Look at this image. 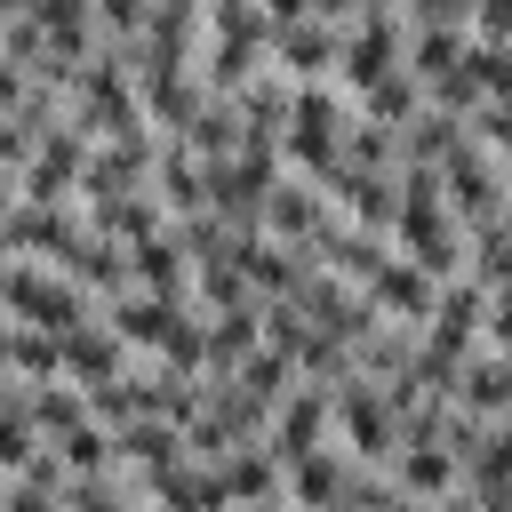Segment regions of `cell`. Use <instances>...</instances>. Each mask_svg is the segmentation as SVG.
Here are the masks:
<instances>
[{"instance_id": "f1b7e54d", "label": "cell", "mask_w": 512, "mask_h": 512, "mask_svg": "<svg viewBox=\"0 0 512 512\" xmlns=\"http://www.w3.org/2000/svg\"><path fill=\"white\" fill-rule=\"evenodd\" d=\"M464 64H472V80H480L488 104H512V40H472Z\"/></svg>"}, {"instance_id": "d6a6232c", "label": "cell", "mask_w": 512, "mask_h": 512, "mask_svg": "<svg viewBox=\"0 0 512 512\" xmlns=\"http://www.w3.org/2000/svg\"><path fill=\"white\" fill-rule=\"evenodd\" d=\"M472 8L480 0H400L408 24H464V32H472Z\"/></svg>"}, {"instance_id": "1f68e13d", "label": "cell", "mask_w": 512, "mask_h": 512, "mask_svg": "<svg viewBox=\"0 0 512 512\" xmlns=\"http://www.w3.org/2000/svg\"><path fill=\"white\" fill-rule=\"evenodd\" d=\"M0 56H8V64H24V72H40V56H48V32H40L32 16H8V24H0Z\"/></svg>"}, {"instance_id": "8fae6325", "label": "cell", "mask_w": 512, "mask_h": 512, "mask_svg": "<svg viewBox=\"0 0 512 512\" xmlns=\"http://www.w3.org/2000/svg\"><path fill=\"white\" fill-rule=\"evenodd\" d=\"M392 480H400L416 504H440V496H456V488H464V456H456L448 440H416V448H400V456H392Z\"/></svg>"}, {"instance_id": "52a82bcc", "label": "cell", "mask_w": 512, "mask_h": 512, "mask_svg": "<svg viewBox=\"0 0 512 512\" xmlns=\"http://www.w3.org/2000/svg\"><path fill=\"white\" fill-rule=\"evenodd\" d=\"M96 320H104L128 352H160V344H168V328L184 320V304L144 296V288H120V296H104V304H96Z\"/></svg>"}, {"instance_id": "44dd1931", "label": "cell", "mask_w": 512, "mask_h": 512, "mask_svg": "<svg viewBox=\"0 0 512 512\" xmlns=\"http://www.w3.org/2000/svg\"><path fill=\"white\" fill-rule=\"evenodd\" d=\"M496 488H512V416H496L464 448V496H496Z\"/></svg>"}, {"instance_id": "3957f363", "label": "cell", "mask_w": 512, "mask_h": 512, "mask_svg": "<svg viewBox=\"0 0 512 512\" xmlns=\"http://www.w3.org/2000/svg\"><path fill=\"white\" fill-rule=\"evenodd\" d=\"M440 192H448V216H456V232H480V224H496L504 216V168L480 152V144H464V152H448L440 160Z\"/></svg>"}, {"instance_id": "7a4b0ae2", "label": "cell", "mask_w": 512, "mask_h": 512, "mask_svg": "<svg viewBox=\"0 0 512 512\" xmlns=\"http://www.w3.org/2000/svg\"><path fill=\"white\" fill-rule=\"evenodd\" d=\"M336 432H344V456H352V464H376V472H392V456H400V416H392L384 384L352 376V384L336 392Z\"/></svg>"}, {"instance_id": "83f0119b", "label": "cell", "mask_w": 512, "mask_h": 512, "mask_svg": "<svg viewBox=\"0 0 512 512\" xmlns=\"http://www.w3.org/2000/svg\"><path fill=\"white\" fill-rule=\"evenodd\" d=\"M32 424L56 440V432H72V424H88V392L72 384V376H56V384H32Z\"/></svg>"}, {"instance_id": "4316f807", "label": "cell", "mask_w": 512, "mask_h": 512, "mask_svg": "<svg viewBox=\"0 0 512 512\" xmlns=\"http://www.w3.org/2000/svg\"><path fill=\"white\" fill-rule=\"evenodd\" d=\"M464 272L496 296V288H512V232H504V216L496 224H480V232H464Z\"/></svg>"}, {"instance_id": "e575fe53", "label": "cell", "mask_w": 512, "mask_h": 512, "mask_svg": "<svg viewBox=\"0 0 512 512\" xmlns=\"http://www.w3.org/2000/svg\"><path fill=\"white\" fill-rule=\"evenodd\" d=\"M0 512H64L56 496H40L32 480H8V496H0Z\"/></svg>"}, {"instance_id": "5b68a950", "label": "cell", "mask_w": 512, "mask_h": 512, "mask_svg": "<svg viewBox=\"0 0 512 512\" xmlns=\"http://www.w3.org/2000/svg\"><path fill=\"white\" fill-rule=\"evenodd\" d=\"M328 432H336V392H328V384H304V376H296V392H288V400L272 408V432H264V448H272L280 464H296V456H312V448H320Z\"/></svg>"}, {"instance_id": "60d3db41", "label": "cell", "mask_w": 512, "mask_h": 512, "mask_svg": "<svg viewBox=\"0 0 512 512\" xmlns=\"http://www.w3.org/2000/svg\"><path fill=\"white\" fill-rule=\"evenodd\" d=\"M504 232H512V192H504Z\"/></svg>"}, {"instance_id": "8d00e7d4", "label": "cell", "mask_w": 512, "mask_h": 512, "mask_svg": "<svg viewBox=\"0 0 512 512\" xmlns=\"http://www.w3.org/2000/svg\"><path fill=\"white\" fill-rule=\"evenodd\" d=\"M424 512H480V504H472V496L456 488V496H440V504H424Z\"/></svg>"}, {"instance_id": "d4e9b609", "label": "cell", "mask_w": 512, "mask_h": 512, "mask_svg": "<svg viewBox=\"0 0 512 512\" xmlns=\"http://www.w3.org/2000/svg\"><path fill=\"white\" fill-rule=\"evenodd\" d=\"M192 304L200 312H240V304H256V288L232 256H208V264H192Z\"/></svg>"}, {"instance_id": "ab89813d", "label": "cell", "mask_w": 512, "mask_h": 512, "mask_svg": "<svg viewBox=\"0 0 512 512\" xmlns=\"http://www.w3.org/2000/svg\"><path fill=\"white\" fill-rule=\"evenodd\" d=\"M24 8H32V0H0V24H8V16H24Z\"/></svg>"}, {"instance_id": "b9f144b4", "label": "cell", "mask_w": 512, "mask_h": 512, "mask_svg": "<svg viewBox=\"0 0 512 512\" xmlns=\"http://www.w3.org/2000/svg\"><path fill=\"white\" fill-rule=\"evenodd\" d=\"M328 512H344V504H328Z\"/></svg>"}, {"instance_id": "7bdbcfd3", "label": "cell", "mask_w": 512, "mask_h": 512, "mask_svg": "<svg viewBox=\"0 0 512 512\" xmlns=\"http://www.w3.org/2000/svg\"><path fill=\"white\" fill-rule=\"evenodd\" d=\"M144 512H152V504H144Z\"/></svg>"}, {"instance_id": "ac0fdd59", "label": "cell", "mask_w": 512, "mask_h": 512, "mask_svg": "<svg viewBox=\"0 0 512 512\" xmlns=\"http://www.w3.org/2000/svg\"><path fill=\"white\" fill-rule=\"evenodd\" d=\"M344 480H352V456L344 448H312V456L288 464V504L328 512V504H344Z\"/></svg>"}, {"instance_id": "277c9868", "label": "cell", "mask_w": 512, "mask_h": 512, "mask_svg": "<svg viewBox=\"0 0 512 512\" xmlns=\"http://www.w3.org/2000/svg\"><path fill=\"white\" fill-rule=\"evenodd\" d=\"M0 240H8V256H32V264H64V256L88 240V216H80V200H72V208H40V200H16V208L0 216Z\"/></svg>"}, {"instance_id": "ffe728a7", "label": "cell", "mask_w": 512, "mask_h": 512, "mask_svg": "<svg viewBox=\"0 0 512 512\" xmlns=\"http://www.w3.org/2000/svg\"><path fill=\"white\" fill-rule=\"evenodd\" d=\"M224 488H232V504H264V496H288V464L264 448V440H248V448H232L224 464Z\"/></svg>"}, {"instance_id": "4fadbf2b", "label": "cell", "mask_w": 512, "mask_h": 512, "mask_svg": "<svg viewBox=\"0 0 512 512\" xmlns=\"http://www.w3.org/2000/svg\"><path fill=\"white\" fill-rule=\"evenodd\" d=\"M456 408H472L480 424H496V416H512V352H472L464 368H456Z\"/></svg>"}, {"instance_id": "603a6c76", "label": "cell", "mask_w": 512, "mask_h": 512, "mask_svg": "<svg viewBox=\"0 0 512 512\" xmlns=\"http://www.w3.org/2000/svg\"><path fill=\"white\" fill-rule=\"evenodd\" d=\"M424 104H432V96H424V80H416V72L400 64V72H384V80H376V88L360 96V120H376V128H408V120H416Z\"/></svg>"}, {"instance_id": "7c38bea8", "label": "cell", "mask_w": 512, "mask_h": 512, "mask_svg": "<svg viewBox=\"0 0 512 512\" xmlns=\"http://www.w3.org/2000/svg\"><path fill=\"white\" fill-rule=\"evenodd\" d=\"M184 144H192V160H208V168H224V160H240V144H248V120H240V96H208L184 128H176Z\"/></svg>"}, {"instance_id": "9a60e30c", "label": "cell", "mask_w": 512, "mask_h": 512, "mask_svg": "<svg viewBox=\"0 0 512 512\" xmlns=\"http://www.w3.org/2000/svg\"><path fill=\"white\" fill-rule=\"evenodd\" d=\"M64 280H72V288H88L96 304H104V296H120V288H136V280H128V240L88 232V240L64 256Z\"/></svg>"}, {"instance_id": "d590c367", "label": "cell", "mask_w": 512, "mask_h": 512, "mask_svg": "<svg viewBox=\"0 0 512 512\" xmlns=\"http://www.w3.org/2000/svg\"><path fill=\"white\" fill-rule=\"evenodd\" d=\"M272 24H296V16H312V0H256Z\"/></svg>"}, {"instance_id": "f546056e", "label": "cell", "mask_w": 512, "mask_h": 512, "mask_svg": "<svg viewBox=\"0 0 512 512\" xmlns=\"http://www.w3.org/2000/svg\"><path fill=\"white\" fill-rule=\"evenodd\" d=\"M144 24H152V0H96V32H104V40L136 48V40H144Z\"/></svg>"}, {"instance_id": "d6986e66", "label": "cell", "mask_w": 512, "mask_h": 512, "mask_svg": "<svg viewBox=\"0 0 512 512\" xmlns=\"http://www.w3.org/2000/svg\"><path fill=\"white\" fill-rule=\"evenodd\" d=\"M256 344H264V296L240 312H208V376H232Z\"/></svg>"}, {"instance_id": "30bf717a", "label": "cell", "mask_w": 512, "mask_h": 512, "mask_svg": "<svg viewBox=\"0 0 512 512\" xmlns=\"http://www.w3.org/2000/svg\"><path fill=\"white\" fill-rule=\"evenodd\" d=\"M128 280H136L144 296L192 304V256H184V240H176V232H152V240H136V248H128Z\"/></svg>"}, {"instance_id": "74e56055", "label": "cell", "mask_w": 512, "mask_h": 512, "mask_svg": "<svg viewBox=\"0 0 512 512\" xmlns=\"http://www.w3.org/2000/svg\"><path fill=\"white\" fill-rule=\"evenodd\" d=\"M240 512H304V504H288V496H264V504H240Z\"/></svg>"}, {"instance_id": "f35d334b", "label": "cell", "mask_w": 512, "mask_h": 512, "mask_svg": "<svg viewBox=\"0 0 512 512\" xmlns=\"http://www.w3.org/2000/svg\"><path fill=\"white\" fill-rule=\"evenodd\" d=\"M8 336H16V320H8V312H0V368H8Z\"/></svg>"}, {"instance_id": "5bb4252c", "label": "cell", "mask_w": 512, "mask_h": 512, "mask_svg": "<svg viewBox=\"0 0 512 512\" xmlns=\"http://www.w3.org/2000/svg\"><path fill=\"white\" fill-rule=\"evenodd\" d=\"M288 112H296V80L280 64H264L248 88H240V120H248V144H280L288 136Z\"/></svg>"}, {"instance_id": "cb8c5ba5", "label": "cell", "mask_w": 512, "mask_h": 512, "mask_svg": "<svg viewBox=\"0 0 512 512\" xmlns=\"http://www.w3.org/2000/svg\"><path fill=\"white\" fill-rule=\"evenodd\" d=\"M56 456L72 464V480H104V472H120V440L88 416V424H72V432H56Z\"/></svg>"}, {"instance_id": "9c48e42d", "label": "cell", "mask_w": 512, "mask_h": 512, "mask_svg": "<svg viewBox=\"0 0 512 512\" xmlns=\"http://www.w3.org/2000/svg\"><path fill=\"white\" fill-rule=\"evenodd\" d=\"M152 200L168 208V224L208 208V160H192V144H184V136H160V160H152Z\"/></svg>"}, {"instance_id": "836d02e7", "label": "cell", "mask_w": 512, "mask_h": 512, "mask_svg": "<svg viewBox=\"0 0 512 512\" xmlns=\"http://www.w3.org/2000/svg\"><path fill=\"white\" fill-rule=\"evenodd\" d=\"M480 344H488V352H512V288H496V296H488V320H480Z\"/></svg>"}, {"instance_id": "2e32d148", "label": "cell", "mask_w": 512, "mask_h": 512, "mask_svg": "<svg viewBox=\"0 0 512 512\" xmlns=\"http://www.w3.org/2000/svg\"><path fill=\"white\" fill-rule=\"evenodd\" d=\"M64 376L88 392V384H112V376H128V344L104 328V320H88V328H72L64 336Z\"/></svg>"}, {"instance_id": "6da1fadb", "label": "cell", "mask_w": 512, "mask_h": 512, "mask_svg": "<svg viewBox=\"0 0 512 512\" xmlns=\"http://www.w3.org/2000/svg\"><path fill=\"white\" fill-rule=\"evenodd\" d=\"M0 312H8V320H24V328L72 336V328H88V320H96V296H88V288H72V280H64V264H32V256H16V264L0 272Z\"/></svg>"}, {"instance_id": "7402d4cb", "label": "cell", "mask_w": 512, "mask_h": 512, "mask_svg": "<svg viewBox=\"0 0 512 512\" xmlns=\"http://www.w3.org/2000/svg\"><path fill=\"white\" fill-rule=\"evenodd\" d=\"M464 48H472L464 24H416V32H408V72L432 88V80H448V72L464 64Z\"/></svg>"}, {"instance_id": "ba28073f", "label": "cell", "mask_w": 512, "mask_h": 512, "mask_svg": "<svg viewBox=\"0 0 512 512\" xmlns=\"http://www.w3.org/2000/svg\"><path fill=\"white\" fill-rule=\"evenodd\" d=\"M368 304H376L384 320H408V328H424V320H432V304H440V280H432L416 256H400V248H392V264L368 280Z\"/></svg>"}, {"instance_id": "4dcf8cb0", "label": "cell", "mask_w": 512, "mask_h": 512, "mask_svg": "<svg viewBox=\"0 0 512 512\" xmlns=\"http://www.w3.org/2000/svg\"><path fill=\"white\" fill-rule=\"evenodd\" d=\"M264 344H272V352H288V360H296V352H304V344H312V320H304V312H296V304H288V296H280V304H264Z\"/></svg>"}, {"instance_id": "484cf974", "label": "cell", "mask_w": 512, "mask_h": 512, "mask_svg": "<svg viewBox=\"0 0 512 512\" xmlns=\"http://www.w3.org/2000/svg\"><path fill=\"white\" fill-rule=\"evenodd\" d=\"M8 376H24V384H56V376H64V336L16 320V336H8Z\"/></svg>"}, {"instance_id": "8992f818", "label": "cell", "mask_w": 512, "mask_h": 512, "mask_svg": "<svg viewBox=\"0 0 512 512\" xmlns=\"http://www.w3.org/2000/svg\"><path fill=\"white\" fill-rule=\"evenodd\" d=\"M336 56H344V32L320 24V16H296V24H272V64L304 88V80H336Z\"/></svg>"}, {"instance_id": "e0dca14e", "label": "cell", "mask_w": 512, "mask_h": 512, "mask_svg": "<svg viewBox=\"0 0 512 512\" xmlns=\"http://www.w3.org/2000/svg\"><path fill=\"white\" fill-rule=\"evenodd\" d=\"M112 440H120V472H168V464H184V424H168V416H136Z\"/></svg>"}]
</instances>
